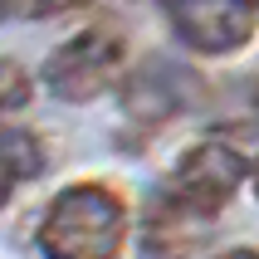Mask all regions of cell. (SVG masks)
Instances as JSON below:
<instances>
[{
	"mask_svg": "<svg viewBox=\"0 0 259 259\" xmlns=\"http://www.w3.org/2000/svg\"><path fill=\"white\" fill-rule=\"evenodd\" d=\"M29 98V78L15 59H0V108H20Z\"/></svg>",
	"mask_w": 259,
	"mask_h": 259,
	"instance_id": "8",
	"label": "cell"
},
{
	"mask_svg": "<svg viewBox=\"0 0 259 259\" xmlns=\"http://www.w3.org/2000/svg\"><path fill=\"white\" fill-rule=\"evenodd\" d=\"M249 181H254V196H259V161L249 166Z\"/></svg>",
	"mask_w": 259,
	"mask_h": 259,
	"instance_id": "12",
	"label": "cell"
},
{
	"mask_svg": "<svg viewBox=\"0 0 259 259\" xmlns=\"http://www.w3.org/2000/svg\"><path fill=\"white\" fill-rule=\"evenodd\" d=\"M201 93H205V83L191 64H171V59L152 54L122 78V113L142 127H161L176 113L196 108Z\"/></svg>",
	"mask_w": 259,
	"mask_h": 259,
	"instance_id": "3",
	"label": "cell"
},
{
	"mask_svg": "<svg viewBox=\"0 0 259 259\" xmlns=\"http://www.w3.org/2000/svg\"><path fill=\"white\" fill-rule=\"evenodd\" d=\"M245 176H249V161L240 157L235 147H225V142L210 137V142H196L186 157L176 161L166 196H171L176 205L196 210V215H215L220 205L240 191Z\"/></svg>",
	"mask_w": 259,
	"mask_h": 259,
	"instance_id": "4",
	"label": "cell"
},
{
	"mask_svg": "<svg viewBox=\"0 0 259 259\" xmlns=\"http://www.w3.org/2000/svg\"><path fill=\"white\" fill-rule=\"evenodd\" d=\"M10 191H15V176H5V171H0V205L10 201Z\"/></svg>",
	"mask_w": 259,
	"mask_h": 259,
	"instance_id": "10",
	"label": "cell"
},
{
	"mask_svg": "<svg viewBox=\"0 0 259 259\" xmlns=\"http://www.w3.org/2000/svg\"><path fill=\"white\" fill-rule=\"evenodd\" d=\"M122 54H127V39L122 29L113 25H88L78 29L73 39H64L44 64V83L59 103H93L103 88L117 78L122 69Z\"/></svg>",
	"mask_w": 259,
	"mask_h": 259,
	"instance_id": "2",
	"label": "cell"
},
{
	"mask_svg": "<svg viewBox=\"0 0 259 259\" xmlns=\"http://www.w3.org/2000/svg\"><path fill=\"white\" fill-rule=\"evenodd\" d=\"M176 39L196 54H235L254 39V0H161Z\"/></svg>",
	"mask_w": 259,
	"mask_h": 259,
	"instance_id": "5",
	"label": "cell"
},
{
	"mask_svg": "<svg viewBox=\"0 0 259 259\" xmlns=\"http://www.w3.org/2000/svg\"><path fill=\"white\" fill-rule=\"evenodd\" d=\"M0 171L15 176V181H29V176L44 171V152H39V142H34V132L0 127Z\"/></svg>",
	"mask_w": 259,
	"mask_h": 259,
	"instance_id": "7",
	"label": "cell"
},
{
	"mask_svg": "<svg viewBox=\"0 0 259 259\" xmlns=\"http://www.w3.org/2000/svg\"><path fill=\"white\" fill-rule=\"evenodd\" d=\"M254 5H259V0H254Z\"/></svg>",
	"mask_w": 259,
	"mask_h": 259,
	"instance_id": "13",
	"label": "cell"
},
{
	"mask_svg": "<svg viewBox=\"0 0 259 259\" xmlns=\"http://www.w3.org/2000/svg\"><path fill=\"white\" fill-rule=\"evenodd\" d=\"M210 230V215H196L186 205H176L171 196H161L147 215V230H142V249L152 259H181L205 240Z\"/></svg>",
	"mask_w": 259,
	"mask_h": 259,
	"instance_id": "6",
	"label": "cell"
},
{
	"mask_svg": "<svg viewBox=\"0 0 259 259\" xmlns=\"http://www.w3.org/2000/svg\"><path fill=\"white\" fill-rule=\"evenodd\" d=\"M64 5L69 0H0V20H44Z\"/></svg>",
	"mask_w": 259,
	"mask_h": 259,
	"instance_id": "9",
	"label": "cell"
},
{
	"mask_svg": "<svg viewBox=\"0 0 259 259\" xmlns=\"http://www.w3.org/2000/svg\"><path fill=\"white\" fill-rule=\"evenodd\" d=\"M215 259H259L254 249H230V254H215Z\"/></svg>",
	"mask_w": 259,
	"mask_h": 259,
	"instance_id": "11",
	"label": "cell"
},
{
	"mask_svg": "<svg viewBox=\"0 0 259 259\" xmlns=\"http://www.w3.org/2000/svg\"><path fill=\"white\" fill-rule=\"evenodd\" d=\"M127 245V205L103 181H73L39 220L44 259H117Z\"/></svg>",
	"mask_w": 259,
	"mask_h": 259,
	"instance_id": "1",
	"label": "cell"
}]
</instances>
